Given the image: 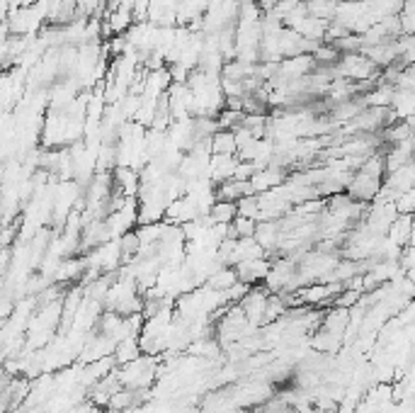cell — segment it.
Here are the masks:
<instances>
[{
  "mask_svg": "<svg viewBox=\"0 0 415 413\" xmlns=\"http://www.w3.org/2000/svg\"><path fill=\"white\" fill-rule=\"evenodd\" d=\"M236 217H238V202L217 200V205L209 212V222L212 224H234Z\"/></svg>",
  "mask_w": 415,
  "mask_h": 413,
  "instance_id": "obj_13",
  "label": "cell"
},
{
  "mask_svg": "<svg viewBox=\"0 0 415 413\" xmlns=\"http://www.w3.org/2000/svg\"><path fill=\"white\" fill-rule=\"evenodd\" d=\"M257 231V222L248 217H236V222L231 224V239H253Z\"/></svg>",
  "mask_w": 415,
  "mask_h": 413,
  "instance_id": "obj_14",
  "label": "cell"
},
{
  "mask_svg": "<svg viewBox=\"0 0 415 413\" xmlns=\"http://www.w3.org/2000/svg\"><path fill=\"white\" fill-rule=\"evenodd\" d=\"M269 297H272V292L265 287V284H253L250 292L243 297V302H241V309L245 311L248 321H250V326H255V329H262L265 326V311H267V302Z\"/></svg>",
  "mask_w": 415,
  "mask_h": 413,
  "instance_id": "obj_1",
  "label": "cell"
},
{
  "mask_svg": "<svg viewBox=\"0 0 415 413\" xmlns=\"http://www.w3.org/2000/svg\"><path fill=\"white\" fill-rule=\"evenodd\" d=\"M381 187H384V180H379V178H371V175H366V173H355V178L352 182L347 185V195L352 197V200H357V202H362V205H369V202H374L376 200V195L381 192Z\"/></svg>",
  "mask_w": 415,
  "mask_h": 413,
  "instance_id": "obj_3",
  "label": "cell"
},
{
  "mask_svg": "<svg viewBox=\"0 0 415 413\" xmlns=\"http://www.w3.org/2000/svg\"><path fill=\"white\" fill-rule=\"evenodd\" d=\"M238 163H241L238 155H212L209 178H212V182H217V185H221V182H226V180H234Z\"/></svg>",
  "mask_w": 415,
  "mask_h": 413,
  "instance_id": "obj_7",
  "label": "cell"
},
{
  "mask_svg": "<svg viewBox=\"0 0 415 413\" xmlns=\"http://www.w3.org/2000/svg\"><path fill=\"white\" fill-rule=\"evenodd\" d=\"M143 350H141V343H139V338H127V341L117 343L115 348V360H117V367H122V364H129L134 362L136 357H141Z\"/></svg>",
  "mask_w": 415,
  "mask_h": 413,
  "instance_id": "obj_10",
  "label": "cell"
},
{
  "mask_svg": "<svg viewBox=\"0 0 415 413\" xmlns=\"http://www.w3.org/2000/svg\"><path fill=\"white\" fill-rule=\"evenodd\" d=\"M389 239L393 241L396 246H401V248H406V246H411V236H413V214H398V219L391 224L389 229Z\"/></svg>",
  "mask_w": 415,
  "mask_h": 413,
  "instance_id": "obj_8",
  "label": "cell"
},
{
  "mask_svg": "<svg viewBox=\"0 0 415 413\" xmlns=\"http://www.w3.org/2000/svg\"><path fill=\"white\" fill-rule=\"evenodd\" d=\"M391 110L398 115V120H408V117H413L415 115V90L396 88V95H393Z\"/></svg>",
  "mask_w": 415,
  "mask_h": 413,
  "instance_id": "obj_12",
  "label": "cell"
},
{
  "mask_svg": "<svg viewBox=\"0 0 415 413\" xmlns=\"http://www.w3.org/2000/svg\"><path fill=\"white\" fill-rule=\"evenodd\" d=\"M112 175H115V192H120L124 197H139V192H141V170L129 168V165H117Z\"/></svg>",
  "mask_w": 415,
  "mask_h": 413,
  "instance_id": "obj_5",
  "label": "cell"
},
{
  "mask_svg": "<svg viewBox=\"0 0 415 413\" xmlns=\"http://www.w3.org/2000/svg\"><path fill=\"white\" fill-rule=\"evenodd\" d=\"M287 168H282V165H269V168H262V170H257L255 175L250 178V185H253V190H255V195H262V192H269V190H274V187H279V185H284L287 182Z\"/></svg>",
  "mask_w": 415,
  "mask_h": 413,
  "instance_id": "obj_4",
  "label": "cell"
},
{
  "mask_svg": "<svg viewBox=\"0 0 415 413\" xmlns=\"http://www.w3.org/2000/svg\"><path fill=\"white\" fill-rule=\"evenodd\" d=\"M314 58H316L318 66H336V63L343 58V53L333 44H326V42H323V44L314 51Z\"/></svg>",
  "mask_w": 415,
  "mask_h": 413,
  "instance_id": "obj_15",
  "label": "cell"
},
{
  "mask_svg": "<svg viewBox=\"0 0 415 413\" xmlns=\"http://www.w3.org/2000/svg\"><path fill=\"white\" fill-rule=\"evenodd\" d=\"M238 217H248V219H255L257 222V217H260V202H257V195L238 200Z\"/></svg>",
  "mask_w": 415,
  "mask_h": 413,
  "instance_id": "obj_17",
  "label": "cell"
},
{
  "mask_svg": "<svg viewBox=\"0 0 415 413\" xmlns=\"http://www.w3.org/2000/svg\"><path fill=\"white\" fill-rule=\"evenodd\" d=\"M336 3H355V0H336Z\"/></svg>",
  "mask_w": 415,
  "mask_h": 413,
  "instance_id": "obj_19",
  "label": "cell"
},
{
  "mask_svg": "<svg viewBox=\"0 0 415 413\" xmlns=\"http://www.w3.org/2000/svg\"><path fill=\"white\" fill-rule=\"evenodd\" d=\"M212 153L214 155H238L236 134L231 129H219L212 136Z\"/></svg>",
  "mask_w": 415,
  "mask_h": 413,
  "instance_id": "obj_9",
  "label": "cell"
},
{
  "mask_svg": "<svg viewBox=\"0 0 415 413\" xmlns=\"http://www.w3.org/2000/svg\"><path fill=\"white\" fill-rule=\"evenodd\" d=\"M316 66H318V63H316L314 53H301V56L284 58V61L279 63L277 78H282L284 83H292V80L311 76V73L316 71Z\"/></svg>",
  "mask_w": 415,
  "mask_h": 413,
  "instance_id": "obj_2",
  "label": "cell"
},
{
  "mask_svg": "<svg viewBox=\"0 0 415 413\" xmlns=\"http://www.w3.org/2000/svg\"><path fill=\"white\" fill-rule=\"evenodd\" d=\"M238 270V280L245 284H255V282H265L269 270H272V262L267 258H257V260H245L234 265Z\"/></svg>",
  "mask_w": 415,
  "mask_h": 413,
  "instance_id": "obj_6",
  "label": "cell"
},
{
  "mask_svg": "<svg viewBox=\"0 0 415 413\" xmlns=\"http://www.w3.org/2000/svg\"><path fill=\"white\" fill-rule=\"evenodd\" d=\"M396 207L401 214H415V187H411L408 192H403L396 200Z\"/></svg>",
  "mask_w": 415,
  "mask_h": 413,
  "instance_id": "obj_18",
  "label": "cell"
},
{
  "mask_svg": "<svg viewBox=\"0 0 415 413\" xmlns=\"http://www.w3.org/2000/svg\"><path fill=\"white\" fill-rule=\"evenodd\" d=\"M236 282H238V270H236L234 265H221L219 270L212 272V277L207 280V287L226 292V289H231Z\"/></svg>",
  "mask_w": 415,
  "mask_h": 413,
  "instance_id": "obj_11",
  "label": "cell"
},
{
  "mask_svg": "<svg viewBox=\"0 0 415 413\" xmlns=\"http://www.w3.org/2000/svg\"><path fill=\"white\" fill-rule=\"evenodd\" d=\"M398 20H401L403 34L413 37L415 34V0H406V3H403V10H401V15H398Z\"/></svg>",
  "mask_w": 415,
  "mask_h": 413,
  "instance_id": "obj_16",
  "label": "cell"
}]
</instances>
